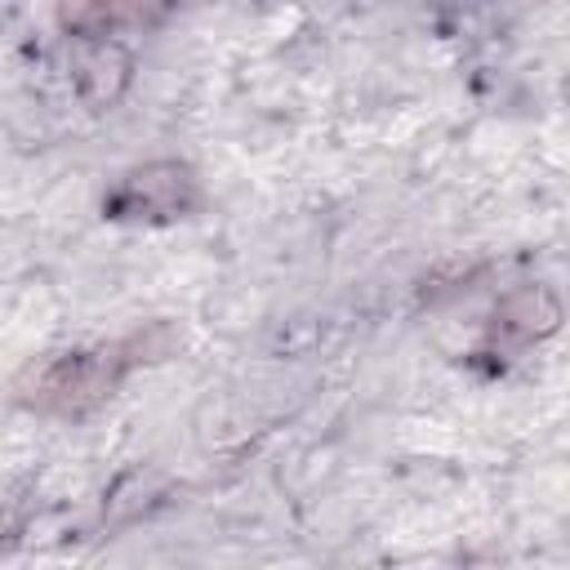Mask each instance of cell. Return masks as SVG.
I'll return each mask as SVG.
<instances>
[{
	"label": "cell",
	"mask_w": 570,
	"mask_h": 570,
	"mask_svg": "<svg viewBox=\"0 0 570 570\" xmlns=\"http://www.w3.org/2000/svg\"><path fill=\"white\" fill-rule=\"evenodd\" d=\"M499 330L503 334H512V338H521V343H530V338H543V334H552L557 330V321H561V307H557V298L548 294V289H521V294H512L503 307H499Z\"/></svg>",
	"instance_id": "4"
},
{
	"label": "cell",
	"mask_w": 570,
	"mask_h": 570,
	"mask_svg": "<svg viewBox=\"0 0 570 570\" xmlns=\"http://www.w3.org/2000/svg\"><path fill=\"white\" fill-rule=\"evenodd\" d=\"M129 80V53L111 40H89L80 53H76V85L85 94V102L102 107L111 102Z\"/></svg>",
	"instance_id": "3"
},
{
	"label": "cell",
	"mask_w": 570,
	"mask_h": 570,
	"mask_svg": "<svg viewBox=\"0 0 570 570\" xmlns=\"http://www.w3.org/2000/svg\"><path fill=\"white\" fill-rule=\"evenodd\" d=\"M85 9L76 13V27L85 31H111V27H134V22H151L165 13V0H80Z\"/></svg>",
	"instance_id": "5"
},
{
	"label": "cell",
	"mask_w": 570,
	"mask_h": 570,
	"mask_svg": "<svg viewBox=\"0 0 570 570\" xmlns=\"http://www.w3.org/2000/svg\"><path fill=\"white\" fill-rule=\"evenodd\" d=\"M196 200V183L183 165H147V169H134L120 191L111 196V209L116 214H156V218H169V214H183L187 205Z\"/></svg>",
	"instance_id": "2"
},
{
	"label": "cell",
	"mask_w": 570,
	"mask_h": 570,
	"mask_svg": "<svg viewBox=\"0 0 570 570\" xmlns=\"http://www.w3.org/2000/svg\"><path fill=\"white\" fill-rule=\"evenodd\" d=\"M116 374L111 356H62L36 379V401L49 410H89L111 392Z\"/></svg>",
	"instance_id": "1"
}]
</instances>
